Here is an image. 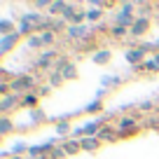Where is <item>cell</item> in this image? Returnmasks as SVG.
<instances>
[{"instance_id":"cell-1","label":"cell","mask_w":159,"mask_h":159,"mask_svg":"<svg viewBox=\"0 0 159 159\" xmlns=\"http://www.w3.org/2000/svg\"><path fill=\"white\" fill-rule=\"evenodd\" d=\"M136 10H138V5H136V2H122V5H119V10L112 14V21H110V24H112V26H124V28L131 30V26H134L136 19H138Z\"/></svg>"},{"instance_id":"cell-2","label":"cell","mask_w":159,"mask_h":159,"mask_svg":"<svg viewBox=\"0 0 159 159\" xmlns=\"http://www.w3.org/2000/svg\"><path fill=\"white\" fill-rule=\"evenodd\" d=\"M115 129H117V136H119V138H131V136H136V134L140 131L138 115H122V117L117 119Z\"/></svg>"},{"instance_id":"cell-3","label":"cell","mask_w":159,"mask_h":159,"mask_svg":"<svg viewBox=\"0 0 159 159\" xmlns=\"http://www.w3.org/2000/svg\"><path fill=\"white\" fill-rule=\"evenodd\" d=\"M61 19H66L70 26H82V21H87V10H80L77 5L70 2V5L66 7V12L61 14Z\"/></svg>"},{"instance_id":"cell-4","label":"cell","mask_w":159,"mask_h":159,"mask_svg":"<svg viewBox=\"0 0 159 159\" xmlns=\"http://www.w3.org/2000/svg\"><path fill=\"white\" fill-rule=\"evenodd\" d=\"M150 28H152V21H150V16H138L136 19V24L131 26V38H143V35L150 33Z\"/></svg>"},{"instance_id":"cell-5","label":"cell","mask_w":159,"mask_h":159,"mask_svg":"<svg viewBox=\"0 0 159 159\" xmlns=\"http://www.w3.org/2000/svg\"><path fill=\"white\" fill-rule=\"evenodd\" d=\"M16 108H21V96L19 94H10V96L0 98V115H10Z\"/></svg>"},{"instance_id":"cell-6","label":"cell","mask_w":159,"mask_h":159,"mask_svg":"<svg viewBox=\"0 0 159 159\" xmlns=\"http://www.w3.org/2000/svg\"><path fill=\"white\" fill-rule=\"evenodd\" d=\"M124 59L129 61L131 66H140L145 59H148V52H145L143 47H129V49H126V54H124Z\"/></svg>"},{"instance_id":"cell-7","label":"cell","mask_w":159,"mask_h":159,"mask_svg":"<svg viewBox=\"0 0 159 159\" xmlns=\"http://www.w3.org/2000/svg\"><path fill=\"white\" fill-rule=\"evenodd\" d=\"M21 42V35L19 33H12V35H5V38H0V54L5 56V54H10L12 49H14L16 45Z\"/></svg>"},{"instance_id":"cell-8","label":"cell","mask_w":159,"mask_h":159,"mask_svg":"<svg viewBox=\"0 0 159 159\" xmlns=\"http://www.w3.org/2000/svg\"><path fill=\"white\" fill-rule=\"evenodd\" d=\"M89 30H87V26H68V30H66V38L68 40H77V42H82V40L89 38Z\"/></svg>"},{"instance_id":"cell-9","label":"cell","mask_w":159,"mask_h":159,"mask_svg":"<svg viewBox=\"0 0 159 159\" xmlns=\"http://www.w3.org/2000/svg\"><path fill=\"white\" fill-rule=\"evenodd\" d=\"M96 138H98L101 143H115V140H117L119 136H117V129H115L112 124H105L103 129L98 131V136H96Z\"/></svg>"},{"instance_id":"cell-10","label":"cell","mask_w":159,"mask_h":159,"mask_svg":"<svg viewBox=\"0 0 159 159\" xmlns=\"http://www.w3.org/2000/svg\"><path fill=\"white\" fill-rule=\"evenodd\" d=\"M21 108H26V110L40 108V96H38V91H30V94L21 96Z\"/></svg>"},{"instance_id":"cell-11","label":"cell","mask_w":159,"mask_h":159,"mask_svg":"<svg viewBox=\"0 0 159 159\" xmlns=\"http://www.w3.org/2000/svg\"><path fill=\"white\" fill-rule=\"evenodd\" d=\"M61 148L66 150V154H77V152H82V140H75V138H66L63 143H59Z\"/></svg>"},{"instance_id":"cell-12","label":"cell","mask_w":159,"mask_h":159,"mask_svg":"<svg viewBox=\"0 0 159 159\" xmlns=\"http://www.w3.org/2000/svg\"><path fill=\"white\" fill-rule=\"evenodd\" d=\"M14 129H16V126H14V122H12L10 115H0V136H2V138H7Z\"/></svg>"},{"instance_id":"cell-13","label":"cell","mask_w":159,"mask_h":159,"mask_svg":"<svg viewBox=\"0 0 159 159\" xmlns=\"http://www.w3.org/2000/svg\"><path fill=\"white\" fill-rule=\"evenodd\" d=\"M19 21H24V24H33L40 28V24L45 21V16L40 14V12H24V14H19Z\"/></svg>"},{"instance_id":"cell-14","label":"cell","mask_w":159,"mask_h":159,"mask_svg":"<svg viewBox=\"0 0 159 159\" xmlns=\"http://www.w3.org/2000/svg\"><path fill=\"white\" fill-rule=\"evenodd\" d=\"M91 61L98 63V66L110 63V61H112V49H98V52H94V54H91Z\"/></svg>"},{"instance_id":"cell-15","label":"cell","mask_w":159,"mask_h":159,"mask_svg":"<svg viewBox=\"0 0 159 159\" xmlns=\"http://www.w3.org/2000/svg\"><path fill=\"white\" fill-rule=\"evenodd\" d=\"M101 145L103 143H101L96 136H87V138H82V152H96Z\"/></svg>"},{"instance_id":"cell-16","label":"cell","mask_w":159,"mask_h":159,"mask_svg":"<svg viewBox=\"0 0 159 159\" xmlns=\"http://www.w3.org/2000/svg\"><path fill=\"white\" fill-rule=\"evenodd\" d=\"M68 5H70V2H66V0H56V2H52V7L47 10V16H54V19H56V16H61Z\"/></svg>"},{"instance_id":"cell-17","label":"cell","mask_w":159,"mask_h":159,"mask_svg":"<svg viewBox=\"0 0 159 159\" xmlns=\"http://www.w3.org/2000/svg\"><path fill=\"white\" fill-rule=\"evenodd\" d=\"M28 122H30V126H38V124H42V122H47V115L42 112L40 108L28 110Z\"/></svg>"},{"instance_id":"cell-18","label":"cell","mask_w":159,"mask_h":159,"mask_svg":"<svg viewBox=\"0 0 159 159\" xmlns=\"http://www.w3.org/2000/svg\"><path fill=\"white\" fill-rule=\"evenodd\" d=\"M129 28H124V26H112L110 24V38H115V40H126L129 38Z\"/></svg>"},{"instance_id":"cell-19","label":"cell","mask_w":159,"mask_h":159,"mask_svg":"<svg viewBox=\"0 0 159 159\" xmlns=\"http://www.w3.org/2000/svg\"><path fill=\"white\" fill-rule=\"evenodd\" d=\"M12 33H16L14 21H12V19H2V21H0V35L5 38V35H12Z\"/></svg>"},{"instance_id":"cell-20","label":"cell","mask_w":159,"mask_h":159,"mask_svg":"<svg viewBox=\"0 0 159 159\" xmlns=\"http://www.w3.org/2000/svg\"><path fill=\"white\" fill-rule=\"evenodd\" d=\"M105 16V10H101V7H89V10H87V21H91V24H94V21H101Z\"/></svg>"},{"instance_id":"cell-21","label":"cell","mask_w":159,"mask_h":159,"mask_svg":"<svg viewBox=\"0 0 159 159\" xmlns=\"http://www.w3.org/2000/svg\"><path fill=\"white\" fill-rule=\"evenodd\" d=\"M26 47H28V49H42V47H45V42H42L40 33H35V35H30V38H26Z\"/></svg>"},{"instance_id":"cell-22","label":"cell","mask_w":159,"mask_h":159,"mask_svg":"<svg viewBox=\"0 0 159 159\" xmlns=\"http://www.w3.org/2000/svg\"><path fill=\"white\" fill-rule=\"evenodd\" d=\"M82 112H87V115H98V112H103V101H98V98H94L89 105H87Z\"/></svg>"},{"instance_id":"cell-23","label":"cell","mask_w":159,"mask_h":159,"mask_svg":"<svg viewBox=\"0 0 159 159\" xmlns=\"http://www.w3.org/2000/svg\"><path fill=\"white\" fill-rule=\"evenodd\" d=\"M61 75H63V80H66V82L75 80V77H77V66H75V63H68L63 70H61Z\"/></svg>"},{"instance_id":"cell-24","label":"cell","mask_w":159,"mask_h":159,"mask_svg":"<svg viewBox=\"0 0 159 159\" xmlns=\"http://www.w3.org/2000/svg\"><path fill=\"white\" fill-rule=\"evenodd\" d=\"M30 145H26V140H16L14 145H12V157H21L24 152H28Z\"/></svg>"},{"instance_id":"cell-25","label":"cell","mask_w":159,"mask_h":159,"mask_svg":"<svg viewBox=\"0 0 159 159\" xmlns=\"http://www.w3.org/2000/svg\"><path fill=\"white\" fill-rule=\"evenodd\" d=\"M68 21H66V19H61V16H56V19H54V26H52V30H54V33L56 35H59V33H66V30H68Z\"/></svg>"},{"instance_id":"cell-26","label":"cell","mask_w":159,"mask_h":159,"mask_svg":"<svg viewBox=\"0 0 159 159\" xmlns=\"http://www.w3.org/2000/svg\"><path fill=\"white\" fill-rule=\"evenodd\" d=\"M47 75H49V87H61L66 82L63 75H61L59 70H52V73H47Z\"/></svg>"},{"instance_id":"cell-27","label":"cell","mask_w":159,"mask_h":159,"mask_svg":"<svg viewBox=\"0 0 159 159\" xmlns=\"http://www.w3.org/2000/svg\"><path fill=\"white\" fill-rule=\"evenodd\" d=\"M119 82H122V77H119V75H103V80H101V84L105 87V89H110V84H119Z\"/></svg>"},{"instance_id":"cell-28","label":"cell","mask_w":159,"mask_h":159,"mask_svg":"<svg viewBox=\"0 0 159 159\" xmlns=\"http://www.w3.org/2000/svg\"><path fill=\"white\" fill-rule=\"evenodd\" d=\"M40 38H42V42H45V47H49V45H54V42H56V33H54V30L40 33Z\"/></svg>"},{"instance_id":"cell-29","label":"cell","mask_w":159,"mask_h":159,"mask_svg":"<svg viewBox=\"0 0 159 159\" xmlns=\"http://www.w3.org/2000/svg\"><path fill=\"white\" fill-rule=\"evenodd\" d=\"M143 66H145V73H159V63L154 59H145Z\"/></svg>"},{"instance_id":"cell-30","label":"cell","mask_w":159,"mask_h":159,"mask_svg":"<svg viewBox=\"0 0 159 159\" xmlns=\"http://www.w3.org/2000/svg\"><path fill=\"white\" fill-rule=\"evenodd\" d=\"M47 157H49V159H66V157H68V154H66V150L61 148V145H56V148L52 150V152L47 154Z\"/></svg>"},{"instance_id":"cell-31","label":"cell","mask_w":159,"mask_h":159,"mask_svg":"<svg viewBox=\"0 0 159 159\" xmlns=\"http://www.w3.org/2000/svg\"><path fill=\"white\" fill-rule=\"evenodd\" d=\"M33 5H35V10H49L52 2H49V0H35Z\"/></svg>"},{"instance_id":"cell-32","label":"cell","mask_w":159,"mask_h":159,"mask_svg":"<svg viewBox=\"0 0 159 159\" xmlns=\"http://www.w3.org/2000/svg\"><path fill=\"white\" fill-rule=\"evenodd\" d=\"M138 110H143V112H148V110H154V103H152V101H143V103L138 105Z\"/></svg>"},{"instance_id":"cell-33","label":"cell","mask_w":159,"mask_h":159,"mask_svg":"<svg viewBox=\"0 0 159 159\" xmlns=\"http://www.w3.org/2000/svg\"><path fill=\"white\" fill-rule=\"evenodd\" d=\"M49 91H52L49 84H42V87L38 89V96H40V98H42V96H49Z\"/></svg>"},{"instance_id":"cell-34","label":"cell","mask_w":159,"mask_h":159,"mask_svg":"<svg viewBox=\"0 0 159 159\" xmlns=\"http://www.w3.org/2000/svg\"><path fill=\"white\" fill-rule=\"evenodd\" d=\"M105 91H108V89H105V87H101V89H98V91H96V98H98V101H101V98H103V96H105Z\"/></svg>"},{"instance_id":"cell-35","label":"cell","mask_w":159,"mask_h":159,"mask_svg":"<svg viewBox=\"0 0 159 159\" xmlns=\"http://www.w3.org/2000/svg\"><path fill=\"white\" fill-rule=\"evenodd\" d=\"M152 59H154V61L159 63V52H157V54H152Z\"/></svg>"},{"instance_id":"cell-36","label":"cell","mask_w":159,"mask_h":159,"mask_svg":"<svg viewBox=\"0 0 159 159\" xmlns=\"http://www.w3.org/2000/svg\"><path fill=\"white\" fill-rule=\"evenodd\" d=\"M12 159H24V157H12Z\"/></svg>"},{"instance_id":"cell-37","label":"cell","mask_w":159,"mask_h":159,"mask_svg":"<svg viewBox=\"0 0 159 159\" xmlns=\"http://www.w3.org/2000/svg\"><path fill=\"white\" fill-rule=\"evenodd\" d=\"M157 52H159V40H157Z\"/></svg>"}]
</instances>
